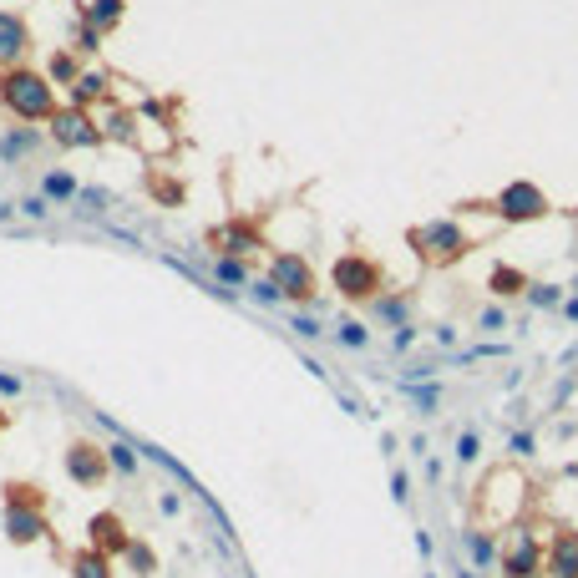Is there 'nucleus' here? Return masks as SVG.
<instances>
[{"mask_svg": "<svg viewBox=\"0 0 578 578\" xmlns=\"http://www.w3.org/2000/svg\"><path fill=\"white\" fill-rule=\"evenodd\" d=\"M41 193H46L51 204H71V198L81 193V183H77V178H71L66 168H51L46 178H41Z\"/></svg>", "mask_w": 578, "mask_h": 578, "instance_id": "obj_18", "label": "nucleus"}, {"mask_svg": "<svg viewBox=\"0 0 578 578\" xmlns=\"http://www.w3.org/2000/svg\"><path fill=\"white\" fill-rule=\"evenodd\" d=\"M229 578H234V574H229Z\"/></svg>", "mask_w": 578, "mask_h": 578, "instance_id": "obj_49", "label": "nucleus"}, {"mask_svg": "<svg viewBox=\"0 0 578 578\" xmlns=\"http://www.w3.org/2000/svg\"><path fill=\"white\" fill-rule=\"evenodd\" d=\"M548 578H578V528H558L548 538Z\"/></svg>", "mask_w": 578, "mask_h": 578, "instance_id": "obj_12", "label": "nucleus"}, {"mask_svg": "<svg viewBox=\"0 0 578 578\" xmlns=\"http://www.w3.org/2000/svg\"><path fill=\"white\" fill-rule=\"evenodd\" d=\"M411 345H416V325H396V335H391V350H396V356H406Z\"/></svg>", "mask_w": 578, "mask_h": 578, "instance_id": "obj_37", "label": "nucleus"}, {"mask_svg": "<svg viewBox=\"0 0 578 578\" xmlns=\"http://www.w3.org/2000/svg\"><path fill=\"white\" fill-rule=\"evenodd\" d=\"M269 280L280 284V295L284 299H295V305H310L314 299V269H310V259L305 254H295V249H280V254H269Z\"/></svg>", "mask_w": 578, "mask_h": 578, "instance_id": "obj_6", "label": "nucleus"}, {"mask_svg": "<svg viewBox=\"0 0 578 578\" xmlns=\"http://www.w3.org/2000/svg\"><path fill=\"white\" fill-rule=\"evenodd\" d=\"M21 391H26V381L11 375V371H0V396H21Z\"/></svg>", "mask_w": 578, "mask_h": 578, "instance_id": "obj_40", "label": "nucleus"}, {"mask_svg": "<svg viewBox=\"0 0 578 578\" xmlns=\"http://www.w3.org/2000/svg\"><path fill=\"white\" fill-rule=\"evenodd\" d=\"M122 563H127V568H132L138 578H153V574H157V553H153L147 543H142V538H132V543H127Z\"/></svg>", "mask_w": 578, "mask_h": 578, "instance_id": "obj_25", "label": "nucleus"}, {"mask_svg": "<svg viewBox=\"0 0 578 578\" xmlns=\"http://www.w3.org/2000/svg\"><path fill=\"white\" fill-rule=\"evenodd\" d=\"M157 507H163L168 517H178V513H183V498H178V492H163V502H157Z\"/></svg>", "mask_w": 578, "mask_h": 578, "instance_id": "obj_41", "label": "nucleus"}, {"mask_svg": "<svg viewBox=\"0 0 578 578\" xmlns=\"http://www.w3.org/2000/svg\"><path fill=\"white\" fill-rule=\"evenodd\" d=\"M391 492H396V502L411 498V492H406V472H391Z\"/></svg>", "mask_w": 578, "mask_h": 578, "instance_id": "obj_42", "label": "nucleus"}, {"mask_svg": "<svg viewBox=\"0 0 578 578\" xmlns=\"http://www.w3.org/2000/svg\"><path fill=\"white\" fill-rule=\"evenodd\" d=\"M406 244L416 249V259H422V264H431V269H452V264H462V259L472 254V234L457 219L416 223V229L406 234Z\"/></svg>", "mask_w": 578, "mask_h": 578, "instance_id": "obj_2", "label": "nucleus"}, {"mask_svg": "<svg viewBox=\"0 0 578 578\" xmlns=\"http://www.w3.org/2000/svg\"><path fill=\"white\" fill-rule=\"evenodd\" d=\"M477 452H482V437H477V431H462V437H457V462H477Z\"/></svg>", "mask_w": 578, "mask_h": 578, "instance_id": "obj_35", "label": "nucleus"}, {"mask_svg": "<svg viewBox=\"0 0 578 578\" xmlns=\"http://www.w3.org/2000/svg\"><path fill=\"white\" fill-rule=\"evenodd\" d=\"M102 138L122 142V147H138V117H132L127 107H107L102 112Z\"/></svg>", "mask_w": 578, "mask_h": 578, "instance_id": "obj_13", "label": "nucleus"}, {"mask_svg": "<svg viewBox=\"0 0 578 578\" xmlns=\"http://www.w3.org/2000/svg\"><path fill=\"white\" fill-rule=\"evenodd\" d=\"M532 310H558L563 305V284H528V295H523Z\"/></svg>", "mask_w": 578, "mask_h": 578, "instance_id": "obj_29", "label": "nucleus"}, {"mask_svg": "<svg viewBox=\"0 0 578 578\" xmlns=\"http://www.w3.org/2000/svg\"><path fill=\"white\" fill-rule=\"evenodd\" d=\"M107 462L117 477H138V447H127V441H107Z\"/></svg>", "mask_w": 578, "mask_h": 578, "instance_id": "obj_26", "label": "nucleus"}, {"mask_svg": "<svg viewBox=\"0 0 578 578\" xmlns=\"http://www.w3.org/2000/svg\"><path fill=\"white\" fill-rule=\"evenodd\" d=\"M406 396H411V401H416L422 411H437V401H441L437 386H416V381H406Z\"/></svg>", "mask_w": 578, "mask_h": 578, "instance_id": "obj_34", "label": "nucleus"}, {"mask_svg": "<svg viewBox=\"0 0 578 578\" xmlns=\"http://www.w3.org/2000/svg\"><path fill=\"white\" fill-rule=\"evenodd\" d=\"M87 543L96 548V553H107V558H122L127 543H132V532H127V523L117 513H92V523H87Z\"/></svg>", "mask_w": 578, "mask_h": 578, "instance_id": "obj_11", "label": "nucleus"}, {"mask_svg": "<svg viewBox=\"0 0 578 578\" xmlns=\"http://www.w3.org/2000/svg\"><path fill=\"white\" fill-rule=\"evenodd\" d=\"M426 578H437V574H426Z\"/></svg>", "mask_w": 578, "mask_h": 578, "instance_id": "obj_47", "label": "nucleus"}, {"mask_svg": "<svg viewBox=\"0 0 578 578\" xmlns=\"http://www.w3.org/2000/svg\"><path fill=\"white\" fill-rule=\"evenodd\" d=\"M51 142L66 147V153H77V147H102V122H96L87 107H56L51 117Z\"/></svg>", "mask_w": 578, "mask_h": 578, "instance_id": "obj_7", "label": "nucleus"}, {"mask_svg": "<svg viewBox=\"0 0 578 578\" xmlns=\"http://www.w3.org/2000/svg\"><path fill=\"white\" fill-rule=\"evenodd\" d=\"M335 340H340L345 350H365V345H371V330L360 325V320H350V314H345L340 325H335Z\"/></svg>", "mask_w": 578, "mask_h": 578, "instance_id": "obj_28", "label": "nucleus"}, {"mask_svg": "<svg viewBox=\"0 0 578 578\" xmlns=\"http://www.w3.org/2000/svg\"><path fill=\"white\" fill-rule=\"evenodd\" d=\"M0 492H5V507H46V492L36 482H21V477H11Z\"/></svg>", "mask_w": 578, "mask_h": 578, "instance_id": "obj_23", "label": "nucleus"}, {"mask_svg": "<svg viewBox=\"0 0 578 578\" xmlns=\"http://www.w3.org/2000/svg\"><path fill=\"white\" fill-rule=\"evenodd\" d=\"M289 330H295V335H305V340H314V335H325L314 314H295V320H289Z\"/></svg>", "mask_w": 578, "mask_h": 578, "instance_id": "obj_36", "label": "nucleus"}, {"mask_svg": "<svg viewBox=\"0 0 578 578\" xmlns=\"http://www.w3.org/2000/svg\"><path fill=\"white\" fill-rule=\"evenodd\" d=\"M0 107L26 127L51 122L56 117V81L36 66H11V71H0Z\"/></svg>", "mask_w": 578, "mask_h": 578, "instance_id": "obj_1", "label": "nucleus"}, {"mask_svg": "<svg viewBox=\"0 0 578 578\" xmlns=\"http://www.w3.org/2000/svg\"><path fill=\"white\" fill-rule=\"evenodd\" d=\"M528 274H523V269H513V264H492V274H487V289H492V295L498 299H523L528 295Z\"/></svg>", "mask_w": 578, "mask_h": 578, "instance_id": "obj_14", "label": "nucleus"}, {"mask_svg": "<svg viewBox=\"0 0 578 578\" xmlns=\"http://www.w3.org/2000/svg\"><path fill=\"white\" fill-rule=\"evenodd\" d=\"M462 548L472 553V563H477V568H492V563H498V543H492V532H482V528L462 532Z\"/></svg>", "mask_w": 578, "mask_h": 578, "instance_id": "obj_20", "label": "nucleus"}, {"mask_svg": "<svg viewBox=\"0 0 578 578\" xmlns=\"http://www.w3.org/2000/svg\"><path fill=\"white\" fill-rule=\"evenodd\" d=\"M507 452H513V457H532V431H513V437H507Z\"/></svg>", "mask_w": 578, "mask_h": 578, "instance_id": "obj_39", "label": "nucleus"}, {"mask_svg": "<svg viewBox=\"0 0 578 578\" xmlns=\"http://www.w3.org/2000/svg\"><path fill=\"white\" fill-rule=\"evenodd\" d=\"M77 51L81 56H96V51H102V31H96L92 21H81L77 26Z\"/></svg>", "mask_w": 578, "mask_h": 578, "instance_id": "obj_32", "label": "nucleus"}, {"mask_svg": "<svg viewBox=\"0 0 578 578\" xmlns=\"http://www.w3.org/2000/svg\"><path fill=\"white\" fill-rule=\"evenodd\" d=\"M26 56H31V26H26V16L0 11V71L26 66Z\"/></svg>", "mask_w": 578, "mask_h": 578, "instance_id": "obj_10", "label": "nucleus"}, {"mask_svg": "<svg viewBox=\"0 0 578 578\" xmlns=\"http://www.w3.org/2000/svg\"><path fill=\"white\" fill-rule=\"evenodd\" d=\"M502 578H548V543H538L532 538L528 523H517V528H507V538H502Z\"/></svg>", "mask_w": 578, "mask_h": 578, "instance_id": "obj_5", "label": "nucleus"}, {"mask_svg": "<svg viewBox=\"0 0 578 578\" xmlns=\"http://www.w3.org/2000/svg\"><path fill=\"white\" fill-rule=\"evenodd\" d=\"M214 280H219L223 289H239V284H249V269L239 264V259H229V254H219V259H214Z\"/></svg>", "mask_w": 578, "mask_h": 578, "instance_id": "obj_27", "label": "nucleus"}, {"mask_svg": "<svg viewBox=\"0 0 578 578\" xmlns=\"http://www.w3.org/2000/svg\"><path fill=\"white\" fill-rule=\"evenodd\" d=\"M477 325H482V330H507V314H502L498 305H487V310L477 314Z\"/></svg>", "mask_w": 578, "mask_h": 578, "instance_id": "obj_38", "label": "nucleus"}, {"mask_svg": "<svg viewBox=\"0 0 578 578\" xmlns=\"http://www.w3.org/2000/svg\"><path fill=\"white\" fill-rule=\"evenodd\" d=\"M574 289H578V280H574Z\"/></svg>", "mask_w": 578, "mask_h": 578, "instance_id": "obj_48", "label": "nucleus"}, {"mask_svg": "<svg viewBox=\"0 0 578 578\" xmlns=\"http://www.w3.org/2000/svg\"><path fill=\"white\" fill-rule=\"evenodd\" d=\"M16 214H21V219H31V223H46L51 219V198H46V193H31V198H21V204H16Z\"/></svg>", "mask_w": 578, "mask_h": 578, "instance_id": "obj_30", "label": "nucleus"}, {"mask_svg": "<svg viewBox=\"0 0 578 578\" xmlns=\"http://www.w3.org/2000/svg\"><path fill=\"white\" fill-rule=\"evenodd\" d=\"M249 295H254V305H280V299H284V295H280V284L269 280V274L249 284Z\"/></svg>", "mask_w": 578, "mask_h": 578, "instance_id": "obj_33", "label": "nucleus"}, {"mask_svg": "<svg viewBox=\"0 0 578 578\" xmlns=\"http://www.w3.org/2000/svg\"><path fill=\"white\" fill-rule=\"evenodd\" d=\"M223 249L229 254H254V249H264V239H259L254 223H229V229H223Z\"/></svg>", "mask_w": 578, "mask_h": 578, "instance_id": "obj_21", "label": "nucleus"}, {"mask_svg": "<svg viewBox=\"0 0 578 578\" xmlns=\"http://www.w3.org/2000/svg\"><path fill=\"white\" fill-rule=\"evenodd\" d=\"M36 147H41V132H36V127H11V132H5V138H0V157H26V153H36Z\"/></svg>", "mask_w": 578, "mask_h": 578, "instance_id": "obj_19", "label": "nucleus"}, {"mask_svg": "<svg viewBox=\"0 0 578 578\" xmlns=\"http://www.w3.org/2000/svg\"><path fill=\"white\" fill-rule=\"evenodd\" d=\"M330 284H335V295L350 299V305H371V299H381V289H386V269L375 264L371 254H340V259L330 264Z\"/></svg>", "mask_w": 578, "mask_h": 578, "instance_id": "obj_3", "label": "nucleus"}, {"mask_svg": "<svg viewBox=\"0 0 578 578\" xmlns=\"http://www.w3.org/2000/svg\"><path fill=\"white\" fill-rule=\"evenodd\" d=\"M147 188H153V198H157V204H163V208L183 204V188L172 183V178H157V172H153V178H147Z\"/></svg>", "mask_w": 578, "mask_h": 578, "instance_id": "obj_31", "label": "nucleus"}, {"mask_svg": "<svg viewBox=\"0 0 578 578\" xmlns=\"http://www.w3.org/2000/svg\"><path fill=\"white\" fill-rule=\"evenodd\" d=\"M472 208H482V214H492V219L502 223H538L553 214V204H548V193L538 183H528V178H517V183L498 188L487 204H472Z\"/></svg>", "mask_w": 578, "mask_h": 578, "instance_id": "obj_4", "label": "nucleus"}, {"mask_svg": "<svg viewBox=\"0 0 578 578\" xmlns=\"http://www.w3.org/2000/svg\"><path fill=\"white\" fill-rule=\"evenodd\" d=\"M107 96H112L107 71H81L77 87H71V107H92V102H107Z\"/></svg>", "mask_w": 578, "mask_h": 578, "instance_id": "obj_15", "label": "nucleus"}, {"mask_svg": "<svg viewBox=\"0 0 578 578\" xmlns=\"http://www.w3.org/2000/svg\"><path fill=\"white\" fill-rule=\"evenodd\" d=\"M46 77L56 81V87H66V92H71V87H77V77H81V62H77V51H56V56H51V62H46Z\"/></svg>", "mask_w": 578, "mask_h": 578, "instance_id": "obj_22", "label": "nucleus"}, {"mask_svg": "<svg viewBox=\"0 0 578 578\" xmlns=\"http://www.w3.org/2000/svg\"><path fill=\"white\" fill-rule=\"evenodd\" d=\"M558 310H563V314H568V320H574V325H578V295H574V299H563Z\"/></svg>", "mask_w": 578, "mask_h": 578, "instance_id": "obj_43", "label": "nucleus"}, {"mask_svg": "<svg viewBox=\"0 0 578 578\" xmlns=\"http://www.w3.org/2000/svg\"><path fill=\"white\" fill-rule=\"evenodd\" d=\"M66 568H71V578H112V558H107V553H96L92 543L81 548V553H71Z\"/></svg>", "mask_w": 578, "mask_h": 578, "instance_id": "obj_16", "label": "nucleus"}, {"mask_svg": "<svg viewBox=\"0 0 578 578\" xmlns=\"http://www.w3.org/2000/svg\"><path fill=\"white\" fill-rule=\"evenodd\" d=\"M5 543L16 548H31V543H46L51 538V523H46V507H5Z\"/></svg>", "mask_w": 578, "mask_h": 578, "instance_id": "obj_9", "label": "nucleus"}, {"mask_svg": "<svg viewBox=\"0 0 578 578\" xmlns=\"http://www.w3.org/2000/svg\"><path fill=\"white\" fill-rule=\"evenodd\" d=\"M0 431H5V411H0Z\"/></svg>", "mask_w": 578, "mask_h": 578, "instance_id": "obj_46", "label": "nucleus"}, {"mask_svg": "<svg viewBox=\"0 0 578 578\" xmlns=\"http://www.w3.org/2000/svg\"><path fill=\"white\" fill-rule=\"evenodd\" d=\"M122 11H127V0H87V5H81V21H92L96 31L107 36L112 26L122 21Z\"/></svg>", "mask_w": 578, "mask_h": 578, "instance_id": "obj_17", "label": "nucleus"}, {"mask_svg": "<svg viewBox=\"0 0 578 578\" xmlns=\"http://www.w3.org/2000/svg\"><path fill=\"white\" fill-rule=\"evenodd\" d=\"M62 467H66V477L77 487H102L107 482V472H112V462H107V447H96V441H71L62 452Z\"/></svg>", "mask_w": 578, "mask_h": 578, "instance_id": "obj_8", "label": "nucleus"}, {"mask_svg": "<svg viewBox=\"0 0 578 578\" xmlns=\"http://www.w3.org/2000/svg\"><path fill=\"white\" fill-rule=\"evenodd\" d=\"M457 578H477V574H467V568H462V574H457Z\"/></svg>", "mask_w": 578, "mask_h": 578, "instance_id": "obj_45", "label": "nucleus"}, {"mask_svg": "<svg viewBox=\"0 0 578 578\" xmlns=\"http://www.w3.org/2000/svg\"><path fill=\"white\" fill-rule=\"evenodd\" d=\"M371 305L386 325H411V295H381V299H371Z\"/></svg>", "mask_w": 578, "mask_h": 578, "instance_id": "obj_24", "label": "nucleus"}, {"mask_svg": "<svg viewBox=\"0 0 578 578\" xmlns=\"http://www.w3.org/2000/svg\"><path fill=\"white\" fill-rule=\"evenodd\" d=\"M0 223H11V208H5V204H0Z\"/></svg>", "mask_w": 578, "mask_h": 578, "instance_id": "obj_44", "label": "nucleus"}]
</instances>
